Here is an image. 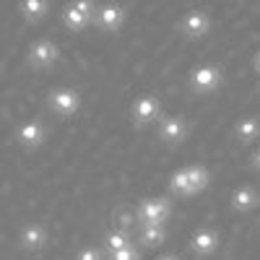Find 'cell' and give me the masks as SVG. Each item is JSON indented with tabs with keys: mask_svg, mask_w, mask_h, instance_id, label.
I'll return each mask as SVG.
<instances>
[{
	"mask_svg": "<svg viewBox=\"0 0 260 260\" xmlns=\"http://www.w3.org/2000/svg\"><path fill=\"white\" fill-rule=\"evenodd\" d=\"M91 16H94V3L91 0H73V3L65 6V11H62L65 26H71L73 31L83 29L91 21Z\"/></svg>",
	"mask_w": 260,
	"mask_h": 260,
	"instance_id": "obj_1",
	"label": "cell"
},
{
	"mask_svg": "<svg viewBox=\"0 0 260 260\" xmlns=\"http://www.w3.org/2000/svg\"><path fill=\"white\" fill-rule=\"evenodd\" d=\"M18 138H21V143H26V146H37L42 141V127L37 122L24 125V127H21V133H18Z\"/></svg>",
	"mask_w": 260,
	"mask_h": 260,
	"instance_id": "obj_6",
	"label": "cell"
},
{
	"mask_svg": "<svg viewBox=\"0 0 260 260\" xmlns=\"http://www.w3.org/2000/svg\"><path fill=\"white\" fill-rule=\"evenodd\" d=\"M206 29H208V18L203 13H190L185 18V31L190 37H201V34H206Z\"/></svg>",
	"mask_w": 260,
	"mask_h": 260,
	"instance_id": "obj_5",
	"label": "cell"
},
{
	"mask_svg": "<svg viewBox=\"0 0 260 260\" xmlns=\"http://www.w3.org/2000/svg\"><path fill=\"white\" fill-rule=\"evenodd\" d=\"M42 242H45V232H42V229L31 226V229L24 232V245H26V247H39Z\"/></svg>",
	"mask_w": 260,
	"mask_h": 260,
	"instance_id": "obj_7",
	"label": "cell"
},
{
	"mask_svg": "<svg viewBox=\"0 0 260 260\" xmlns=\"http://www.w3.org/2000/svg\"><path fill=\"white\" fill-rule=\"evenodd\" d=\"M18 11H21L26 24H39L50 11V0H21Z\"/></svg>",
	"mask_w": 260,
	"mask_h": 260,
	"instance_id": "obj_3",
	"label": "cell"
},
{
	"mask_svg": "<svg viewBox=\"0 0 260 260\" xmlns=\"http://www.w3.org/2000/svg\"><path fill=\"white\" fill-rule=\"evenodd\" d=\"M120 21H122V8H117V6H104L99 11V24L104 29H117Z\"/></svg>",
	"mask_w": 260,
	"mask_h": 260,
	"instance_id": "obj_4",
	"label": "cell"
},
{
	"mask_svg": "<svg viewBox=\"0 0 260 260\" xmlns=\"http://www.w3.org/2000/svg\"><path fill=\"white\" fill-rule=\"evenodd\" d=\"M55 60H57V45H52L50 39H39L31 45V50H29L31 65H37V68H50Z\"/></svg>",
	"mask_w": 260,
	"mask_h": 260,
	"instance_id": "obj_2",
	"label": "cell"
}]
</instances>
